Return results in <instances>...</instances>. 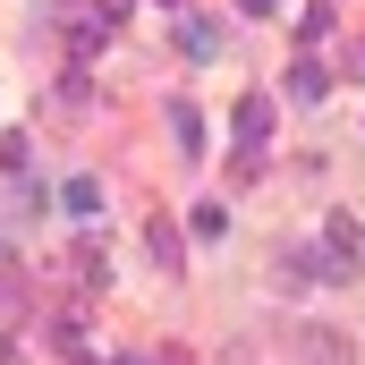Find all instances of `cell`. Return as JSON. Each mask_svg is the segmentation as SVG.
<instances>
[{"instance_id": "8", "label": "cell", "mask_w": 365, "mask_h": 365, "mask_svg": "<svg viewBox=\"0 0 365 365\" xmlns=\"http://www.w3.org/2000/svg\"><path fill=\"white\" fill-rule=\"evenodd\" d=\"M306 357L314 365H349V340H306Z\"/></svg>"}, {"instance_id": "6", "label": "cell", "mask_w": 365, "mask_h": 365, "mask_svg": "<svg viewBox=\"0 0 365 365\" xmlns=\"http://www.w3.org/2000/svg\"><path fill=\"white\" fill-rule=\"evenodd\" d=\"M60 204H68L77 221H93V212H102V187H93V179H68V187H60Z\"/></svg>"}, {"instance_id": "5", "label": "cell", "mask_w": 365, "mask_h": 365, "mask_svg": "<svg viewBox=\"0 0 365 365\" xmlns=\"http://www.w3.org/2000/svg\"><path fill=\"white\" fill-rule=\"evenodd\" d=\"M145 247H153L162 264H179V255H187V247H179V221H170V212H153V221H145Z\"/></svg>"}, {"instance_id": "7", "label": "cell", "mask_w": 365, "mask_h": 365, "mask_svg": "<svg viewBox=\"0 0 365 365\" xmlns=\"http://www.w3.org/2000/svg\"><path fill=\"white\" fill-rule=\"evenodd\" d=\"M68 51H77V60L102 51V17H77V26H68Z\"/></svg>"}, {"instance_id": "11", "label": "cell", "mask_w": 365, "mask_h": 365, "mask_svg": "<svg viewBox=\"0 0 365 365\" xmlns=\"http://www.w3.org/2000/svg\"><path fill=\"white\" fill-rule=\"evenodd\" d=\"M162 9H179V17H187V0H162Z\"/></svg>"}, {"instance_id": "1", "label": "cell", "mask_w": 365, "mask_h": 365, "mask_svg": "<svg viewBox=\"0 0 365 365\" xmlns=\"http://www.w3.org/2000/svg\"><path fill=\"white\" fill-rule=\"evenodd\" d=\"M230 136H238V170H255L264 145H272V93H247L238 119H230Z\"/></svg>"}, {"instance_id": "2", "label": "cell", "mask_w": 365, "mask_h": 365, "mask_svg": "<svg viewBox=\"0 0 365 365\" xmlns=\"http://www.w3.org/2000/svg\"><path fill=\"white\" fill-rule=\"evenodd\" d=\"M179 51H187V60H221V26L187 9V17H179Z\"/></svg>"}, {"instance_id": "9", "label": "cell", "mask_w": 365, "mask_h": 365, "mask_svg": "<svg viewBox=\"0 0 365 365\" xmlns=\"http://www.w3.org/2000/svg\"><path fill=\"white\" fill-rule=\"evenodd\" d=\"M238 9H247V17H280V0H238Z\"/></svg>"}, {"instance_id": "10", "label": "cell", "mask_w": 365, "mask_h": 365, "mask_svg": "<svg viewBox=\"0 0 365 365\" xmlns=\"http://www.w3.org/2000/svg\"><path fill=\"white\" fill-rule=\"evenodd\" d=\"M349 77H365V43H349Z\"/></svg>"}, {"instance_id": "4", "label": "cell", "mask_w": 365, "mask_h": 365, "mask_svg": "<svg viewBox=\"0 0 365 365\" xmlns=\"http://www.w3.org/2000/svg\"><path fill=\"white\" fill-rule=\"evenodd\" d=\"M170 136H179V153H187V162L204 153V119H195V102H170Z\"/></svg>"}, {"instance_id": "12", "label": "cell", "mask_w": 365, "mask_h": 365, "mask_svg": "<svg viewBox=\"0 0 365 365\" xmlns=\"http://www.w3.org/2000/svg\"><path fill=\"white\" fill-rule=\"evenodd\" d=\"M110 365H145V357H110Z\"/></svg>"}, {"instance_id": "3", "label": "cell", "mask_w": 365, "mask_h": 365, "mask_svg": "<svg viewBox=\"0 0 365 365\" xmlns=\"http://www.w3.org/2000/svg\"><path fill=\"white\" fill-rule=\"evenodd\" d=\"M323 93H331V77H323L314 60H297V68H289V102H306V110H314Z\"/></svg>"}]
</instances>
